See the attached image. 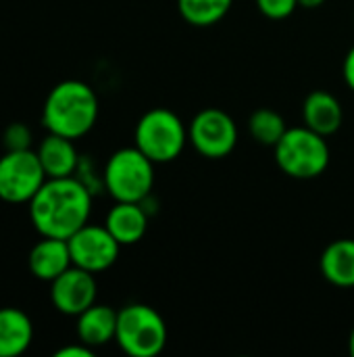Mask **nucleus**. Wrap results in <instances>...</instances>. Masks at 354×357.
Instances as JSON below:
<instances>
[{
  "instance_id": "18",
  "label": "nucleus",
  "mask_w": 354,
  "mask_h": 357,
  "mask_svg": "<svg viewBox=\"0 0 354 357\" xmlns=\"http://www.w3.org/2000/svg\"><path fill=\"white\" fill-rule=\"evenodd\" d=\"M232 4L234 0H177V10L186 23L194 27H211L230 13Z\"/></svg>"
},
{
  "instance_id": "23",
  "label": "nucleus",
  "mask_w": 354,
  "mask_h": 357,
  "mask_svg": "<svg viewBox=\"0 0 354 357\" xmlns=\"http://www.w3.org/2000/svg\"><path fill=\"white\" fill-rule=\"evenodd\" d=\"M342 75H344V82L346 86L354 92V46L346 52L344 56V65H342Z\"/></svg>"
},
{
  "instance_id": "15",
  "label": "nucleus",
  "mask_w": 354,
  "mask_h": 357,
  "mask_svg": "<svg viewBox=\"0 0 354 357\" xmlns=\"http://www.w3.org/2000/svg\"><path fill=\"white\" fill-rule=\"evenodd\" d=\"M117 314L119 312H115L108 305H100V303L90 305L86 312H81L77 316V326H75L77 339L81 343H86L88 347H92V349L115 341Z\"/></svg>"
},
{
  "instance_id": "17",
  "label": "nucleus",
  "mask_w": 354,
  "mask_h": 357,
  "mask_svg": "<svg viewBox=\"0 0 354 357\" xmlns=\"http://www.w3.org/2000/svg\"><path fill=\"white\" fill-rule=\"evenodd\" d=\"M33 341L31 318L17 307L0 310V357H17L25 354Z\"/></svg>"
},
{
  "instance_id": "3",
  "label": "nucleus",
  "mask_w": 354,
  "mask_h": 357,
  "mask_svg": "<svg viewBox=\"0 0 354 357\" xmlns=\"http://www.w3.org/2000/svg\"><path fill=\"white\" fill-rule=\"evenodd\" d=\"M154 165L136 144L115 151L102 172V184L115 201L144 203L154 186Z\"/></svg>"
},
{
  "instance_id": "10",
  "label": "nucleus",
  "mask_w": 354,
  "mask_h": 357,
  "mask_svg": "<svg viewBox=\"0 0 354 357\" xmlns=\"http://www.w3.org/2000/svg\"><path fill=\"white\" fill-rule=\"evenodd\" d=\"M98 284L92 272L71 266L50 282V301L56 312L65 316H79L96 303Z\"/></svg>"
},
{
  "instance_id": "8",
  "label": "nucleus",
  "mask_w": 354,
  "mask_h": 357,
  "mask_svg": "<svg viewBox=\"0 0 354 357\" xmlns=\"http://www.w3.org/2000/svg\"><path fill=\"white\" fill-rule=\"evenodd\" d=\"M188 140L198 155L207 159H223L238 144V128L225 111L209 107L196 113L190 121Z\"/></svg>"
},
{
  "instance_id": "19",
  "label": "nucleus",
  "mask_w": 354,
  "mask_h": 357,
  "mask_svg": "<svg viewBox=\"0 0 354 357\" xmlns=\"http://www.w3.org/2000/svg\"><path fill=\"white\" fill-rule=\"evenodd\" d=\"M248 130L252 138L263 146H275L286 134L288 126L284 117L273 109H257L248 119Z\"/></svg>"
},
{
  "instance_id": "4",
  "label": "nucleus",
  "mask_w": 354,
  "mask_h": 357,
  "mask_svg": "<svg viewBox=\"0 0 354 357\" xmlns=\"http://www.w3.org/2000/svg\"><path fill=\"white\" fill-rule=\"evenodd\" d=\"M273 151L277 167L294 180L319 178L330 165V146L325 136L307 126L288 128Z\"/></svg>"
},
{
  "instance_id": "14",
  "label": "nucleus",
  "mask_w": 354,
  "mask_h": 357,
  "mask_svg": "<svg viewBox=\"0 0 354 357\" xmlns=\"http://www.w3.org/2000/svg\"><path fill=\"white\" fill-rule=\"evenodd\" d=\"M35 153L48 178H69L75 176L79 167V155L73 140L61 134L48 132Z\"/></svg>"
},
{
  "instance_id": "20",
  "label": "nucleus",
  "mask_w": 354,
  "mask_h": 357,
  "mask_svg": "<svg viewBox=\"0 0 354 357\" xmlns=\"http://www.w3.org/2000/svg\"><path fill=\"white\" fill-rule=\"evenodd\" d=\"M2 144L6 151H25L31 146V132L25 123H10L2 134Z\"/></svg>"
},
{
  "instance_id": "9",
  "label": "nucleus",
  "mask_w": 354,
  "mask_h": 357,
  "mask_svg": "<svg viewBox=\"0 0 354 357\" xmlns=\"http://www.w3.org/2000/svg\"><path fill=\"white\" fill-rule=\"evenodd\" d=\"M67 243L73 266L83 268L92 274L108 270L117 261L121 251V245L106 226H96L90 222L81 226L73 236H69Z\"/></svg>"
},
{
  "instance_id": "1",
  "label": "nucleus",
  "mask_w": 354,
  "mask_h": 357,
  "mask_svg": "<svg viewBox=\"0 0 354 357\" xmlns=\"http://www.w3.org/2000/svg\"><path fill=\"white\" fill-rule=\"evenodd\" d=\"M27 205L40 236L67 241L90 222L92 190L75 176L48 178Z\"/></svg>"
},
{
  "instance_id": "24",
  "label": "nucleus",
  "mask_w": 354,
  "mask_h": 357,
  "mask_svg": "<svg viewBox=\"0 0 354 357\" xmlns=\"http://www.w3.org/2000/svg\"><path fill=\"white\" fill-rule=\"evenodd\" d=\"M325 0H298V6L303 8H319Z\"/></svg>"
},
{
  "instance_id": "22",
  "label": "nucleus",
  "mask_w": 354,
  "mask_h": 357,
  "mask_svg": "<svg viewBox=\"0 0 354 357\" xmlns=\"http://www.w3.org/2000/svg\"><path fill=\"white\" fill-rule=\"evenodd\" d=\"M94 356V349L88 347L86 343H77V345H67V347H61L54 357H92Z\"/></svg>"
},
{
  "instance_id": "7",
  "label": "nucleus",
  "mask_w": 354,
  "mask_h": 357,
  "mask_svg": "<svg viewBox=\"0 0 354 357\" xmlns=\"http://www.w3.org/2000/svg\"><path fill=\"white\" fill-rule=\"evenodd\" d=\"M48 180L35 151H6L0 157V199L13 205L29 203Z\"/></svg>"
},
{
  "instance_id": "2",
  "label": "nucleus",
  "mask_w": 354,
  "mask_h": 357,
  "mask_svg": "<svg viewBox=\"0 0 354 357\" xmlns=\"http://www.w3.org/2000/svg\"><path fill=\"white\" fill-rule=\"evenodd\" d=\"M98 119V96L79 79L56 84L42 109V123L48 132L77 140L86 136Z\"/></svg>"
},
{
  "instance_id": "21",
  "label": "nucleus",
  "mask_w": 354,
  "mask_h": 357,
  "mask_svg": "<svg viewBox=\"0 0 354 357\" xmlns=\"http://www.w3.org/2000/svg\"><path fill=\"white\" fill-rule=\"evenodd\" d=\"M257 6L269 19H286L296 10L298 0H257Z\"/></svg>"
},
{
  "instance_id": "12",
  "label": "nucleus",
  "mask_w": 354,
  "mask_h": 357,
  "mask_svg": "<svg viewBox=\"0 0 354 357\" xmlns=\"http://www.w3.org/2000/svg\"><path fill=\"white\" fill-rule=\"evenodd\" d=\"M305 126L321 136H332L342 128L344 111L340 100L328 90H313L303 102Z\"/></svg>"
},
{
  "instance_id": "16",
  "label": "nucleus",
  "mask_w": 354,
  "mask_h": 357,
  "mask_svg": "<svg viewBox=\"0 0 354 357\" xmlns=\"http://www.w3.org/2000/svg\"><path fill=\"white\" fill-rule=\"evenodd\" d=\"M319 268L323 278L340 289H353L354 287V241L353 238H340L330 243L321 257Z\"/></svg>"
},
{
  "instance_id": "11",
  "label": "nucleus",
  "mask_w": 354,
  "mask_h": 357,
  "mask_svg": "<svg viewBox=\"0 0 354 357\" xmlns=\"http://www.w3.org/2000/svg\"><path fill=\"white\" fill-rule=\"evenodd\" d=\"M29 272L44 282H52L58 278L65 270L73 266L71 261V251L69 243L63 238H52V236H42L40 243L33 245L27 257Z\"/></svg>"
},
{
  "instance_id": "13",
  "label": "nucleus",
  "mask_w": 354,
  "mask_h": 357,
  "mask_svg": "<svg viewBox=\"0 0 354 357\" xmlns=\"http://www.w3.org/2000/svg\"><path fill=\"white\" fill-rule=\"evenodd\" d=\"M104 226L121 247L136 245L144 238L148 230V213L142 207V203L115 201V205L106 213Z\"/></svg>"
},
{
  "instance_id": "25",
  "label": "nucleus",
  "mask_w": 354,
  "mask_h": 357,
  "mask_svg": "<svg viewBox=\"0 0 354 357\" xmlns=\"http://www.w3.org/2000/svg\"><path fill=\"white\" fill-rule=\"evenodd\" d=\"M348 351H351V356H354V328L351 333V339H348Z\"/></svg>"
},
{
  "instance_id": "6",
  "label": "nucleus",
  "mask_w": 354,
  "mask_h": 357,
  "mask_svg": "<svg viewBox=\"0 0 354 357\" xmlns=\"http://www.w3.org/2000/svg\"><path fill=\"white\" fill-rule=\"evenodd\" d=\"M188 142L184 121L169 109L156 107L140 117L136 123V146L152 163L175 161Z\"/></svg>"
},
{
  "instance_id": "5",
  "label": "nucleus",
  "mask_w": 354,
  "mask_h": 357,
  "mask_svg": "<svg viewBox=\"0 0 354 357\" xmlns=\"http://www.w3.org/2000/svg\"><path fill=\"white\" fill-rule=\"evenodd\" d=\"M169 331L163 316L146 303H129L117 314L115 341L131 357H156L167 345Z\"/></svg>"
}]
</instances>
